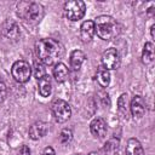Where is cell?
<instances>
[{
  "label": "cell",
  "instance_id": "cell-1",
  "mask_svg": "<svg viewBox=\"0 0 155 155\" xmlns=\"http://www.w3.org/2000/svg\"><path fill=\"white\" fill-rule=\"evenodd\" d=\"M36 56L46 65H56L64 54L63 45L53 39H41L36 42Z\"/></svg>",
  "mask_w": 155,
  "mask_h": 155
},
{
  "label": "cell",
  "instance_id": "cell-2",
  "mask_svg": "<svg viewBox=\"0 0 155 155\" xmlns=\"http://www.w3.org/2000/svg\"><path fill=\"white\" fill-rule=\"evenodd\" d=\"M93 23L97 35L105 41L113 40L120 31L117 22L111 16H107V15L98 16Z\"/></svg>",
  "mask_w": 155,
  "mask_h": 155
},
{
  "label": "cell",
  "instance_id": "cell-3",
  "mask_svg": "<svg viewBox=\"0 0 155 155\" xmlns=\"http://www.w3.org/2000/svg\"><path fill=\"white\" fill-rule=\"evenodd\" d=\"M86 12V5L81 0H70L64 4L65 17L70 21H79Z\"/></svg>",
  "mask_w": 155,
  "mask_h": 155
},
{
  "label": "cell",
  "instance_id": "cell-4",
  "mask_svg": "<svg viewBox=\"0 0 155 155\" xmlns=\"http://www.w3.org/2000/svg\"><path fill=\"white\" fill-rule=\"evenodd\" d=\"M11 74H12V78L17 82L24 84L29 80L31 75V67L25 61H22V59L16 61L11 68Z\"/></svg>",
  "mask_w": 155,
  "mask_h": 155
},
{
  "label": "cell",
  "instance_id": "cell-5",
  "mask_svg": "<svg viewBox=\"0 0 155 155\" xmlns=\"http://www.w3.org/2000/svg\"><path fill=\"white\" fill-rule=\"evenodd\" d=\"M52 115L57 122H65L71 115V109L68 102L63 99H54L51 105Z\"/></svg>",
  "mask_w": 155,
  "mask_h": 155
},
{
  "label": "cell",
  "instance_id": "cell-6",
  "mask_svg": "<svg viewBox=\"0 0 155 155\" xmlns=\"http://www.w3.org/2000/svg\"><path fill=\"white\" fill-rule=\"evenodd\" d=\"M120 65V54L116 48H108L102 54V67L107 70H114Z\"/></svg>",
  "mask_w": 155,
  "mask_h": 155
},
{
  "label": "cell",
  "instance_id": "cell-7",
  "mask_svg": "<svg viewBox=\"0 0 155 155\" xmlns=\"http://www.w3.org/2000/svg\"><path fill=\"white\" fill-rule=\"evenodd\" d=\"M24 17L30 23H38L44 17V7L39 2H29L24 10Z\"/></svg>",
  "mask_w": 155,
  "mask_h": 155
},
{
  "label": "cell",
  "instance_id": "cell-8",
  "mask_svg": "<svg viewBox=\"0 0 155 155\" xmlns=\"http://www.w3.org/2000/svg\"><path fill=\"white\" fill-rule=\"evenodd\" d=\"M2 34L8 40H17L21 35V30H19V27L17 25L16 22L8 19L2 25Z\"/></svg>",
  "mask_w": 155,
  "mask_h": 155
},
{
  "label": "cell",
  "instance_id": "cell-9",
  "mask_svg": "<svg viewBox=\"0 0 155 155\" xmlns=\"http://www.w3.org/2000/svg\"><path fill=\"white\" fill-rule=\"evenodd\" d=\"M130 111H131L132 116H134L137 119H140L144 115L145 104H144V101L140 96H134L133 97V99L130 103Z\"/></svg>",
  "mask_w": 155,
  "mask_h": 155
},
{
  "label": "cell",
  "instance_id": "cell-10",
  "mask_svg": "<svg viewBox=\"0 0 155 155\" xmlns=\"http://www.w3.org/2000/svg\"><path fill=\"white\" fill-rule=\"evenodd\" d=\"M48 131V125L44 121H36L35 124H33L29 128V137L33 140H36L41 137H44Z\"/></svg>",
  "mask_w": 155,
  "mask_h": 155
},
{
  "label": "cell",
  "instance_id": "cell-11",
  "mask_svg": "<svg viewBox=\"0 0 155 155\" xmlns=\"http://www.w3.org/2000/svg\"><path fill=\"white\" fill-rule=\"evenodd\" d=\"M91 133L97 138H103L107 133V122L102 117H96L90 124Z\"/></svg>",
  "mask_w": 155,
  "mask_h": 155
},
{
  "label": "cell",
  "instance_id": "cell-12",
  "mask_svg": "<svg viewBox=\"0 0 155 155\" xmlns=\"http://www.w3.org/2000/svg\"><path fill=\"white\" fill-rule=\"evenodd\" d=\"M94 34H96V30H94L93 21H85L80 28V36H81L82 41H85V42L91 41L92 38L94 36Z\"/></svg>",
  "mask_w": 155,
  "mask_h": 155
},
{
  "label": "cell",
  "instance_id": "cell-13",
  "mask_svg": "<svg viewBox=\"0 0 155 155\" xmlns=\"http://www.w3.org/2000/svg\"><path fill=\"white\" fill-rule=\"evenodd\" d=\"M85 62V53L80 50H74L70 53V58H69V63H70V68L73 70H79L82 65V63Z\"/></svg>",
  "mask_w": 155,
  "mask_h": 155
},
{
  "label": "cell",
  "instance_id": "cell-14",
  "mask_svg": "<svg viewBox=\"0 0 155 155\" xmlns=\"http://www.w3.org/2000/svg\"><path fill=\"white\" fill-rule=\"evenodd\" d=\"M126 155H145L140 142L136 138H131L126 145Z\"/></svg>",
  "mask_w": 155,
  "mask_h": 155
},
{
  "label": "cell",
  "instance_id": "cell-15",
  "mask_svg": "<svg viewBox=\"0 0 155 155\" xmlns=\"http://www.w3.org/2000/svg\"><path fill=\"white\" fill-rule=\"evenodd\" d=\"M38 87H39V93L42 97H48L52 92V84H51V78L46 74L45 76H42L41 79L38 80Z\"/></svg>",
  "mask_w": 155,
  "mask_h": 155
},
{
  "label": "cell",
  "instance_id": "cell-16",
  "mask_svg": "<svg viewBox=\"0 0 155 155\" xmlns=\"http://www.w3.org/2000/svg\"><path fill=\"white\" fill-rule=\"evenodd\" d=\"M69 75V69L67 68V65L64 63H57L53 68V78L56 79L57 82H63L67 80Z\"/></svg>",
  "mask_w": 155,
  "mask_h": 155
},
{
  "label": "cell",
  "instance_id": "cell-17",
  "mask_svg": "<svg viewBox=\"0 0 155 155\" xmlns=\"http://www.w3.org/2000/svg\"><path fill=\"white\" fill-rule=\"evenodd\" d=\"M155 52H154V45L153 42H145L143 51H142V62L145 65H149L154 62Z\"/></svg>",
  "mask_w": 155,
  "mask_h": 155
},
{
  "label": "cell",
  "instance_id": "cell-18",
  "mask_svg": "<svg viewBox=\"0 0 155 155\" xmlns=\"http://www.w3.org/2000/svg\"><path fill=\"white\" fill-rule=\"evenodd\" d=\"M119 148H120V139L116 137H111L105 142L103 150L107 155H116Z\"/></svg>",
  "mask_w": 155,
  "mask_h": 155
},
{
  "label": "cell",
  "instance_id": "cell-19",
  "mask_svg": "<svg viewBox=\"0 0 155 155\" xmlns=\"http://www.w3.org/2000/svg\"><path fill=\"white\" fill-rule=\"evenodd\" d=\"M130 110V102H128V96L126 93H122L119 99H117V111L122 117H127Z\"/></svg>",
  "mask_w": 155,
  "mask_h": 155
},
{
  "label": "cell",
  "instance_id": "cell-20",
  "mask_svg": "<svg viewBox=\"0 0 155 155\" xmlns=\"http://www.w3.org/2000/svg\"><path fill=\"white\" fill-rule=\"evenodd\" d=\"M97 81L102 87H107L110 82V74L109 70H107L103 67H99L97 70Z\"/></svg>",
  "mask_w": 155,
  "mask_h": 155
},
{
  "label": "cell",
  "instance_id": "cell-21",
  "mask_svg": "<svg viewBox=\"0 0 155 155\" xmlns=\"http://www.w3.org/2000/svg\"><path fill=\"white\" fill-rule=\"evenodd\" d=\"M71 139H73V132H71V130H69V128L62 130V132H61V134H59V140H61V143H62V144H68V143H70Z\"/></svg>",
  "mask_w": 155,
  "mask_h": 155
},
{
  "label": "cell",
  "instance_id": "cell-22",
  "mask_svg": "<svg viewBox=\"0 0 155 155\" xmlns=\"http://www.w3.org/2000/svg\"><path fill=\"white\" fill-rule=\"evenodd\" d=\"M34 75H35V78H36L38 80H39V79H41L42 76H45V75H46L45 68H44V65H42L41 63L35 62V64H34Z\"/></svg>",
  "mask_w": 155,
  "mask_h": 155
},
{
  "label": "cell",
  "instance_id": "cell-23",
  "mask_svg": "<svg viewBox=\"0 0 155 155\" xmlns=\"http://www.w3.org/2000/svg\"><path fill=\"white\" fill-rule=\"evenodd\" d=\"M7 94V88H6V85L5 82L2 81V79L0 78V101H4L5 97Z\"/></svg>",
  "mask_w": 155,
  "mask_h": 155
},
{
  "label": "cell",
  "instance_id": "cell-24",
  "mask_svg": "<svg viewBox=\"0 0 155 155\" xmlns=\"http://www.w3.org/2000/svg\"><path fill=\"white\" fill-rule=\"evenodd\" d=\"M18 155H30V149L28 145H22V148L18 151Z\"/></svg>",
  "mask_w": 155,
  "mask_h": 155
},
{
  "label": "cell",
  "instance_id": "cell-25",
  "mask_svg": "<svg viewBox=\"0 0 155 155\" xmlns=\"http://www.w3.org/2000/svg\"><path fill=\"white\" fill-rule=\"evenodd\" d=\"M41 155H56V153H54V149L52 147H46Z\"/></svg>",
  "mask_w": 155,
  "mask_h": 155
},
{
  "label": "cell",
  "instance_id": "cell-26",
  "mask_svg": "<svg viewBox=\"0 0 155 155\" xmlns=\"http://www.w3.org/2000/svg\"><path fill=\"white\" fill-rule=\"evenodd\" d=\"M154 29H155V25H151V28H150V34H151V39H154V38H155V35H154Z\"/></svg>",
  "mask_w": 155,
  "mask_h": 155
},
{
  "label": "cell",
  "instance_id": "cell-27",
  "mask_svg": "<svg viewBox=\"0 0 155 155\" xmlns=\"http://www.w3.org/2000/svg\"><path fill=\"white\" fill-rule=\"evenodd\" d=\"M88 155H98V154H97V153H94V151H92V153H90Z\"/></svg>",
  "mask_w": 155,
  "mask_h": 155
}]
</instances>
